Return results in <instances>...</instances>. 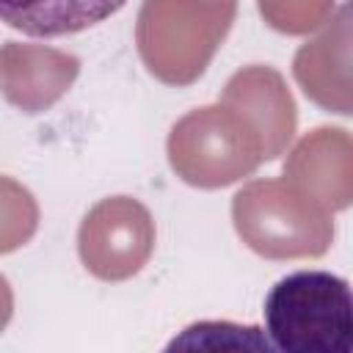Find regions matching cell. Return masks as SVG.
<instances>
[{
  "mask_svg": "<svg viewBox=\"0 0 353 353\" xmlns=\"http://www.w3.org/2000/svg\"><path fill=\"white\" fill-rule=\"evenodd\" d=\"M265 331L273 350L350 353L353 287L328 270H295L265 295Z\"/></svg>",
  "mask_w": 353,
  "mask_h": 353,
  "instance_id": "cell-1",
  "label": "cell"
},
{
  "mask_svg": "<svg viewBox=\"0 0 353 353\" xmlns=\"http://www.w3.org/2000/svg\"><path fill=\"white\" fill-rule=\"evenodd\" d=\"M237 0H143L138 11V52L146 69L171 85L204 74L232 28Z\"/></svg>",
  "mask_w": 353,
  "mask_h": 353,
  "instance_id": "cell-2",
  "label": "cell"
},
{
  "mask_svg": "<svg viewBox=\"0 0 353 353\" xmlns=\"http://www.w3.org/2000/svg\"><path fill=\"white\" fill-rule=\"evenodd\" d=\"M243 243L268 259L323 256L334 240L331 210L292 179H256L232 199Z\"/></svg>",
  "mask_w": 353,
  "mask_h": 353,
  "instance_id": "cell-3",
  "label": "cell"
},
{
  "mask_svg": "<svg viewBox=\"0 0 353 353\" xmlns=\"http://www.w3.org/2000/svg\"><path fill=\"white\" fill-rule=\"evenodd\" d=\"M171 168L196 188H223L248 176L265 157L256 124L232 105L196 108L168 135Z\"/></svg>",
  "mask_w": 353,
  "mask_h": 353,
  "instance_id": "cell-4",
  "label": "cell"
},
{
  "mask_svg": "<svg viewBox=\"0 0 353 353\" xmlns=\"http://www.w3.org/2000/svg\"><path fill=\"white\" fill-rule=\"evenodd\" d=\"M154 245V223L149 210L130 199H102L80 223L77 251L83 265L102 281H124L135 276Z\"/></svg>",
  "mask_w": 353,
  "mask_h": 353,
  "instance_id": "cell-5",
  "label": "cell"
},
{
  "mask_svg": "<svg viewBox=\"0 0 353 353\" xmlns=\"http://www.w3.org/2000/svg\"><path fill=\"white\" fill-rule=\"evenodd\" d=\"M292 74L314 105L353 116V0H345L323 30L298 47Z\"/></svg>",
  "mask_w": 353,
  "mask_h": 353,
  "instance_id": "cell-6",
  "label": "cell"
},
{
  "mask_svg": "<svg viewBox=\"0 0 353 353\" xmlns=\"http://www.w3.org/2000/svg\"><path fill=\"white\" fill-rule=\"evenodd\" d=\"M284 176L309 190L331 212L353 204V138L339 127H317L284 163Z\"/></svg>",
  "mask_w": 353,
  "mask_h": 353,
  "instance_id": "cell-7",
  "label": "cell"
},
{
  "mask_svg": "<svg viewBox=\"0 0 353 353\" xmlns=\"http://www.w3.org/2000/svg\"><path fill=\"white\" fill-rule=\"evenodd\" d=\"M77 69L80 61L74 55L8 41L3 47V94L25 113H41L69 91Z\"/></svg>",
  "mask_w": 353,
  "mask_h": 353,
  "instance_id": "cell-8",
  "label": "cell"
},
{
  "mask_svg": "<svg viewBox=\"0 0 353 353\" xmlns=\"http://www.w3.org/2000/svg\"><path fill=\"white\" fill-rule=\"evenodd\" d=\"M223 105L245 113L265 141V157L273 160L290 143L295 132V102L284 88V80L270 66L240 69L223 91Z\"/></svg>",
  "mask_w": 353,
  "mask_h": 353,
  "instance_id": "cell-9",
  "label": "cell"
},
{
  "mask_svg": "<svg viewBox=\"0 0 353 353\" xmlns=\"http://www.w3.org/2000/svg\"><path fill=\"white\" fill-rule=\"evenodd\" d=\"M127 0H0V17L11 30L55 39L105 22Z\"/></svg>",
  "mask_w": 353,
  "mask_h": 353,
  "instance_id": "cell-10",
  "label": "cell"
},
{
  "mask_svg": "<svg viewBox=\"0 0 353 353\" xmlns=\"http://www.w3.org/2000/svg\"><path fill=\"white\" fill-rule=\"evenodd\" d=\"M331 0H287L276 11H270L265 19L284 33H306L317 28L328 14Z\"/></svg>",
  "mask_w": 353,
  "mask_h": 353,
  "instance_id": "cell-11",
  "label": "cell"
}]
</instances>
